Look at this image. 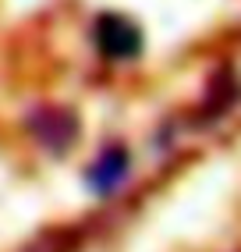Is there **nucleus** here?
Instances as JSON below:
<instances>
[{"mask_svg":"<svg viewBox=\"0 0 241 252\" xmlns=\"http://www.w3.org/2000/svg\"><path fill=\"white\" fill-rule=\"evenodd\" d=\"M96 43L107 57L114 61H124L135 57L142 50V32L135 29L128 18H117V14H103L99 25H96Z\"/></svg>","mask_w":241,"mask_h":252,"instance_id":"obj_1","label":"nucleus"},{"mask_svg":"<svg viewBox=\"0 0 241 252\" xmlns=\"http://www.w3.org/2000/svg\"><path fill=\"white\" fill-rule=\"evenodd\" d=\"M32 131H36V139L43 146H50L54 153H60V149H67V142H71V135H75V117L64 114V110L46 107V110H39L36 117H32Z\"/></svg>","mask_w":241,"mask_h":252,"instance_id":"obj_2","label":"nucleus"},{"mask_svg":"<svg viewBox=\"0 0 241 252\" xmlns=\"http://www.w3.org/2000/svg\"><path fill=\"white\" fill-rule=\"evenodd\" d=\"M124 174H128V153H124V149H107V153L89 167L85 178H89V185L96 192L107 195V192H114L117 185L124 181Z\"/></svg>","mask_w":241,"mask_h":252,"instance_id":"obj_3","label":"nucleus"}]
</instances>
